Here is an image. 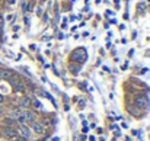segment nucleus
<instances>
[{
    "instance_id": "obj_1",
    "label": "nucleus",
    "mask_w": 150,
    "mask_h": 141,
    "mask_svg": "<svg viewBox=\"0 0 150 141\" xmlns=\"http://www.w3.org/2000/svg\"><path fill=\"white\" fill-rule=\"evenodd\" d=\"M86 57H88V54H86V50H84V48H77L72 54V58L74 61H79V63H83L84 60H86Z\"/></svg>"
},
{
    "instance_id": "obj_2",
    "label": "nucleus",
    "mask_w": 150,
    "mask_h": 141,
    "mask_svg": "<svg viewBox=\"0 0 150 141\" xmlns=\"http://www.w3.org/2000/svg\"><path fill=\"white\" fill-rule=\"evenodd\" d=\"M3 135L7 137V138H15V137H18V131L15 128H12V127H6L3 130Z\"/></svg>"
},
{
    "instance_id": "obj_3",
    "label": "nucleus",
    "mask_w": 150,
    "mask_h": 141,
    "mask_svg": "<svg viewBox=\"0 0 150 141\" xmlns=\"http://www.w3.org/2000/svg\"><path fill=\"white\" fill-rule=\"evenodd\" d=\"M16 131H18L20 135H22L24 138H28V137L31 135V131H29V128H28L26 125H24V124H22V125H19V128H18Z\"/></svg>"
},
{
    "instance_id": "obj_4",
    "label": "nucleus",
    "mask_w": 150,
    "mask_h": 141,
    "mask_svg": "<svg viewBox=\"0 0 150 141\" xmlns=\"http://www.w3.org/2000/svg\"><path fill=\"white\" fill-rule=\"evenodd\" d=\"M136 105H137V106H140V108H144V106H147V105H149V99H147V98H144V96L137 98V99H136Z\"/></svg>"
},
{
    "instance_id": "obj_5",
    "label": "nucleus",
    "mask_w": 150,
    "mask_h": 141,
    "mask_svg": "<svg viewBox=\"0 0 150 141\" xmlns=\"http://www.w3.org/2000/svg\"><path fill=\"white\" fill-rule=\"evenodd\" d=\"M24 121H29V122H34L35 121V113L34 112H25V115H24Z\"/></svg>"
},
{
    "instance_id": "obj_6",
    "label": "nucleus",
    "mask_w": 150,
    "mask_h": 141,
    "mask_svg": "<svg viewBox=\"0 0 150 141\" xmlns=\"http://www.w3.org/2000/svg\"><path fill=\"white\" fill-rule=\"evenodd\" d=\"M19 103H20V106H22V108H28V106L31 105V98H28V96H24L22 99L19 101Z\"/></svg>"
},
{
    "instance_id": "obj_7",
    "label": "nucleus",
    "mask_w": 150,
    "mask_h": 141,
    "mask_svg": "<svg viewBox=\"0 0 150 141\" xmlns=\"http://www.w3.org/2000/svg\"><path fill=\"white\" fill-rule=\"evenodd\" d=\"M32 128H34V131H35L36 134H42V132H44V127H42L41 124H38V122H34Z\"/></svg>"
},
{
    "instance_id": "obj_8",
    "label": "nucleus",
    "mask_w": 150,
    "mask_h": 141,
    "mask_svg": "<svg viewBox=\"0 0 150 141\" xmlns=\"http://www.w3.org/2000/svg\"><path fill=\"white\" fill-rule=\"evenodd\" d=\"M12 118H16V119H20V118H24V113L20 109H15L12 111Z\"/></svg>"
},
{
    "instance_id": "obj_9",
    "label": "nucleus",
    "mask_w": 150,
    "mask_h": 141,
    "mask_svg": "<svg viewBox=\"0 0 150 141\" xmlns=\"http://www.w3.org/2000/svg\"><path fill=\"white\" fill-rule=\"evenodd\" d=\"M0 74H2L3 79H12V77H13V73L10 72V70H5V72H0Z\"/></svg>"
},
{
    "instance_id": "obj_10",
    "label": "nucleus",
    "mask_w": 150,
    "mask_h": 141,
    "mask_svg": "<svg viewBox=\"0 0 150 141\" xmlns=\"http://www.w3.org/2000/svg\"><path fill=\"white\" fill-rule=\"evenodd\" d=\"M15 90H16V92H20V93H24V92H25V86H24V83L18 82V83L15 84Z\"/></svg>"
},
{
    "instance_id": "obj_11",
    "label": "nucleus",
    "mask_w": 150,
    "mask_h": 141,
    "mask_svg": "<svg viewBox=\"0 0 150 141\" xmlns=\"http://www.w3.org/2000/svg\"><path fill=\"white\" fill-rule=\"evenodd\" d=\"M13 141H26V140H25L24 137H15V138H13Z\"/></svg>"
},
{
    "instance_id": "obj_12",
    "label": "nucleus",
    "mask_w": 150,
    "mask_h": 141,
    "mask_svg": "<svg viewBox=\"0 0 150 141\" xmlns=\"http://www.w3.org/2000/svg\"><path fill=\"white\" fill-rule=\"evenodd\" d=\"M3 99H5V98H3L2 95H0V103H3Z\"/></svg>"
},
{
    "instance_id": "obj_13",
    "label": "nucleus",
    "mask_w": 150,
    "mask_h": 141,
    "mask_svg": "<svg viewBox=\"0 0 150 141\" xmlns=\"http://www.w3.org/2000/svg\"><path fill=\"white\" fill-rule=\"evenodd\" d=\"M9 3H10V5H13V3H15V0H9Z\"/></svg>"
},
{
    "instance_id": "obj_14",
    "label": "nucleus",
    "mask_w": 150,
    "mask_h": 141,
    "mask_svg": "<svg viewBox=\"0 0 150 141\" xmlns=\"http://www.w3.org/2000/svg\"><path fill=\"white\" fill-rule=\"evenodd\" d=\"M0 79H2V74H0Z\"/></svg>"
},
{
    "instance_id": "obj_15",
    "label": "nucleus",
    "mask_w": 150,
    "mask_h": 141,
    "mask_svg": "<svg viewBox=\"0 0 150 141\" xmlns=\"http://www.w3.org/2000/svg\"><path fill=\"white\" fill-rule=\"evenodd\" d=\"M0 135H2V132H0Z\"/></svg>"
},
{
    "instance_id": "obj_16",
    "label": "nucleus",
    "mask_w": 150,
    "mask_h": 141,
    "mask_svg": "<svg viewBox=\"0 0 150 141\" xmlns=\"http://www.w3.org/2000/svg\"><path fill=\"white\" fill-rule=\"evenodd\" d=\"M0 112H2V109H0Z\"/></svg>"
}]
</instances>
